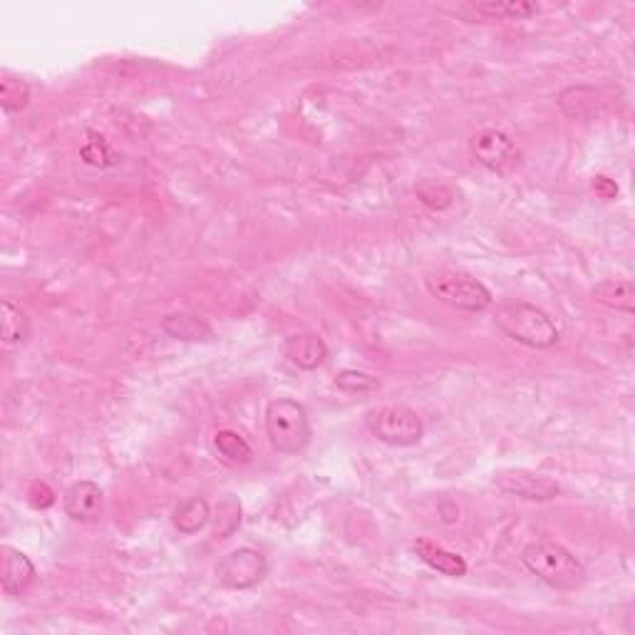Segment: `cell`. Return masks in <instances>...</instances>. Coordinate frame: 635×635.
Listing matches in <instances>:
<instances>
[{
    "label": "cell",
    "mask_w": 635,
    "mask_h": 635,
    "mask_svg": "<svg viewBox=\"0 0 635 635\" xmlns=\"http://www.w3.org/2000/svg\"><path fill=\"white\" fill-rule=\"evenodd\" d=\"M266 435L271 447L278 454H293L306 452L311 445V417L303 402L293 400V397H276L266 405Z\"/></svg>",
    "instance_id": "cell-3"
},
{
    "label": "cell",
    "mask_w": 635,
    "mask_h": 635,
    "mask_svg": "<svg viewBox=\"0 0 635 635\" xmlns=\"http://www.w3.org/2000/svg\"><path fill=\"white\" fill-rule=\"evenodd\" d=\"M335 385L340 387L348 395H365V392H375L380 387V380L373 378V375L363 373V370H340L338 378H335Z\"/></svg>",
    "instance_id": "cell-22"
},
{
    "label": "cell",
    "mask_w": 635,
    "mask_h": 635,
    "mask_svg": "<svg viewBox=\"0 0 635 635\" xmlns=\"http://www.w3.org/2000/svg\"><path fill=\"white\" fill-rule=\"evenodd\" d=\"M412 551H415L417 559H420L422 564H427L432 571L442 573V576H449V578L467 576L469 566L467 561H464V556H459L457 551L445 549V546L437 544V541L417 539L415 544H412Z\"/></svg>",
    "instance_id": "cell-11"
},
{
    "label": "cell",
    "mask_w": 635,
    "mask_h": 635,
    "mask_svg": "<svg viewBox=\"0 0 635 635\" xmlns=\"http://www.w3.org/2000/svg\"><path fill=\"white\" fill-rule=\"evenodd\" d=\"M174 529L184 536H194L211 521V507L204 497H191L174 509Z\"/></svg>",
    "instance_id": "cell-15"
},
{
    "label": "cell",
    "mask_w": 635,
    "mask_h": 635,
    "mask_svg": "<svg viewBox=\"0 0 635 635\" xmlns=\"http://www.w3.org/2000/svg\"><path fill=\"white\" fill-rule=\"evenodd\" d=\"M521 564L534 573L541 583L561 593H569L586 583V569L559 541L539 539L531 541L521 551Z\"/></svg>",
    "instance_id": "cell-1"
},
{
    "label": "cell",
    "mask_w": 635,
    "mask_h": 635,
    "mask_svg": "<svg viewBox=\"0 0 635 635\" xmlns=\"http://www.w3.org/2000/svg\"><path fill=\"white\" fill-rule=\"evenodd\" d=\"M591 189L596 191V194L601 196V199H606V201L616 199V196H618V184L613 182V179H608V177H593Z\"/></svg>",
    "instance_id": "cell-25"
},
{
    "label": "cell",
    "mask_w": 635,
    "mask_h": 635,
    "mask_svg": "<svg viewBox=\"0 0 635 635\" xmlns=\"http://www.w3.org/2000/svg\"><path fill=\"white\" fill-rule=\"evenodd\" d=\"M467 10L482 15V18H502V20H526L531 15L539 13V5L526 3V0H516V3H472Z\"/></svg>",
    "instance_id": "cell-19"
},
{
    "label": "cell",
    "mask_w": 635,
    "mask_h": 635,
    "mask_svg": "<svg viewBox=\"0 0 635 635\" xmlns=\"http://www.w3.org/2000/svg\"><path fill=\"white\" fill-rule=\"evenodd\" d=\"M214 445L219 449V454L224 459H229L231 464H249L254 459V449L249 442L234 430H219L214 435Z\"/></svg>",
    "instance_id": "cell-20"
},
{
    "label": "cell",
    "mask_w": 635,
    "mask_h": 635,
    "mask_svg": "<svg viewBox=\"0 0 635 635\" xmlns=\"http://www.w3.org/2000/svg\"><path fill=\"white\" fill-rule=\"evenodd\" d=\"M266 576V556L258 549H251V546H239V549L229 551L216 566V578H219L221 586L231 588V591H249V588H256Z\"/></svg>",
    "instance_id": "cell-6"
},
{
    "label": "cell",
    "mask_w": 635,
    "mask_h": 635,
    "mask_svg": "<svg viewBox=\"0 0 635 635\" xmlns=\"http://www.w3.org/2000/svg\"><path fill=\"white\" fill-rule=\"evenodd\" d=\"M28 497H30V504H33V509H40V511L55 507V502H58L55 492L45 482H33V484H30Z\"/></svg>",
    "instance_id": "cell-24"
},
{
    "label": "cell",
    "mask_w": 635,
    "mask_h": 635,
    "mask_svg": "<svg viewBox=\"0 0 635 635\" xmlns=\"http://www.w3.org/2000/svg\"><path fill=\"white\" fill-rule=\"evenodd\" d=\"M30 102V85L20 75L13 72H3L0 75V107L5 115H15V112L25 110Z\"/></svg>",
    "instance_id": "cell-18"
},
{
    "label": "cell",
    "mask_w": 635,
    "mask_h": 635,
    "mask_svg": "<svg viewBox=\"0 0 635 635\" xmlns=\"http://www.w3.org/2000/svg\"><path fill=\"white\" fill-rule=\"evenodd\" d=\"M417 196H420L422 204L430 206V209H447L454 199L452 189H449L447 184L432 182V179L420 182V187H417Z\"/></svg>",
    "instance_id": "cell-23"
},
{
    "label": "cell",
    "mask_w": 635,
    "mask_h": 635,
    "mask_svg": "<svg viewBox=\"0 0 635 635\" xmlns=\"http://www.w3.org/2000/svg\"><path fill=\"white\" fill-rule=\"evenodd\" d=\"M80 157L85 164H90V167H100V169L115 167V164L120 162V157H117L115 149L110 147V142L97 132H87V142L82 144Z\"/></svg>",
    "instance_id": "cell-21"
},
{
    "label": "cell",
    "mask_w": 635,
    "mask_h": 635,
    "mask_svg": "<svg viewBox=\"0 0 635 635\" xmlns=\"http://www.w3.org/2000/svg\"><path fill=\"white\" fill-rule=\"evenodd\" d=\"M63 507L72 521L90 524V521H97L105 514V494H102L100 484L82 479V482H75L67 489Z\"/></svg>",
    "instance_id": "cell-10"
},
{
    "label": "cell",
    "mask_w": 635,
    "mask_h": 635,
    "mask_svg": "<svg viewBox=\"0 0 635 635\" xmlns=\"http://www.w3.org/2000/svg\"><path fill=\"white\" fill-rule=\"evenodd\" d=\"M593 301L601 303V306L613 308V311L621 313H635V288L631 281H618V278H611V281H601L598 286H593Z\"/></svg>",
    "instance_id": "cell-14"
},
{
    "label": "cell",
    "mask_w": 635,
    "mask_h": 635,
    "mask_svg": "<svg viewBox=\"0 0 635 635\" xmlns=\"http://www.w3.org/2000/svg\"><path fill=\"white\" fill-rule=\"evenodd\" d=\"M162 330L174 340H187V343H206V340H214V330L206 323L204 318L196 316V313H169L162 318Z\"/></svg>",
    "instance_id": "cell-13"
},
{
    "label": "cell",
    "mask_w": 635,
    "mask_h": 635,
    "mask_svg": "<svg viewBox=\"0 0 635 635\" xmlns=\"http://www.w3.org/2000/svg\"><path fill=\"white\" fill-rule=\"evenodd\" d=\"M425 288L435 301L454 311L484 313L492 308V291L474 276L462 271H432L425 276Z\"/></svg>",
    "instance_id": "cell-4"
},
{
    "label": "cell",
    "mask_w": 635,
    "mask_h": 635,
    "mask_svg": "<svg viewBox=\"0 0 635 635\" xmlns=\"http://www.w3.org/2000/svg\"><path fill=\"white\" fill-rule=\"evenodd\" d=\"M469 149H472V157L494 174H507V169L514 167L516 157H519L509 134L499 132V129H482L479 134H474Z\"/></svg>",
    "instance_id": "cell-8"
},
{
    "label": "cell",
    "mask_w": 635,
    "mask_h": 635,
    "mask_svg": "<svg viewBox=\"0 0 635 635\" xmlns=\"http://www.w3.org/2000/svg\"><path fill=\"white\" fill-rule=\"evenodd\" d=\"M365 427L387 447H415L425 437V422L407 405L373 407L365 412Z\"/></svg>",
    "instance_id": "cell-5"
},
{
    "label": "cell",
    "mask_w": 635,
    "mask_h": 635,
    "mask_svg": "<svg viewBox=\"0 0 635 635\" xmlns=\"http://www.w3.org/2000/svg\"><path fill=\"white\" fill-rule=\"evenodd\" d=\"M3 345L5 348H20L30 338V318L10 298H3Z\"/></svg>",
    "instance_id": "cell-16"
},
{
    "label": "cell",
    "mask_w": 635,
    "mask_h": 635,
    "mask_svg": "<svg viewBox=\"0 0 635 635\" xmlns=\"http://www.w3.org/2000/svg\"><path fill=\"white\" fill-rule=\"evenodd\" d=\"M494 487L509 497L526 499V502H551L561 494V484L556 479L536 474L531 469H502L494 474Z\"/></svg>",
    "instance_id": "cell-7"
},
{
    "label": "cell",
    "mask_w": 635,
    "mask_h": 635,
    "mask_svg": "<svg viewBox=\"0 0 635 635\" xmlns=\"http://www.w3.org/2000/svg\"><path fill=\"white\" fill-rule=\"evenodd\" d=\"M35 576L38 571L28 554L13 549V546L0 549V586H3L5 596H23L35 583Z\"/></svg>",
    "instance_id": "cell-9"
},
{
    "label": "cell",
    "mask_w": 635,
    "mask_h": 635,
    "mask_svg": "<svg viewBox=\"0 0 635 635\" xmlns=\"http://www.w3.org/2000/svg\"><path fill=\"white\" fill-rule=\"evenodd\" d=\"M556 102H559L561 112H564L566 117H571V120H583V117L593 115V110H596V90L586 85L566 87Z\"/></svg>",
    "instance_id": "cell-17"
},
{
    "label": "cell",
    "mask_w": 635,
    "mask_h": 635,
    "mask_svg": "<svg viewBox=\"0 0 635 635\" xmlns=\"http://www.w3.org/2000/svg\"><path fill=\"white\" fill-rule=\"evenodd\" d=\"M286 358L296 365L298 370H318L328 358V345L316 333L291 335L286 340Z\"/></svg>",
    "instance_id": "cell-12"
},
{
    "label": "cell",
    "mask_w": 635,
    "mask_h": 635,
    "mask_svg": "<svg viewBox=\"0 0 635 635\" xmlns=\"http://www.w3.org/2000/svg\"><path fill=\"white\" fill-rule=\"evenodd\" d=\"M494 323L507 338L531 350H549L561 340V330L556 328L554 318L526 301H507L497 306Z\"/></svg>",
    "instance_id": "cell-2"
}]
</instances>
